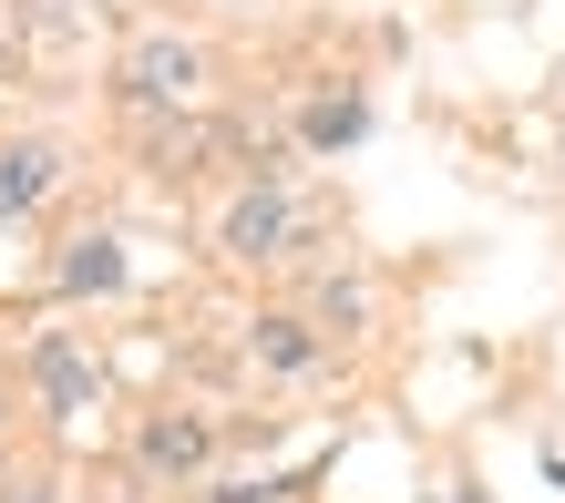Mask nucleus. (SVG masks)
I'll return each instance as SVG.
<instances>
[{
    "mask_svg": "<svg viewBox=\"0 0 565 503\" xmlns=\"http://www.w3.org/2000/svg\"><path fill=\"white\" fill-rule=\"evenodd\" d=\"M11 503H62V493H52V483H21V493H11Z\"/></svg>",
    "mask_w": 565,
    "mask_h": 503,
    "instance_id": "9",
    "label": "nucleus"
},
{
    "mask_svg": "<svg viewBox=\"0 0 565 503\" xmlns=\"http://www.w3.org/2000/svg\"><path fill=\"white\" fill-rule=\"evenodd\" d=\"M42 390H52V411H83V400H93V360L62 350V340H42Z\"/></svg>",
    "mask_w": 565,
    "mask_h": 503,
    "instance_id": "8",
    "label": "nucleus"
},
{
    "mask_svg": "<svg viewBox=\"0 0 565 503\" xmlns=\"http://www.w3.org/2000/svg\"><path fill=\"white\" fill-rule=\"evenodd\" d=\"M62 288H73V298H114V288H124V247H114V237L62 247Z\"/></svg>",
    "mask_w": 565,
    "mask_h": 503,
    "instance_id": "7",
    "label": "nucleus"
},
{
    "mask_svg": "<svg viewBox=\"0 0 565 503\" xmlns=\"http://www.w3.org/2000/svg\"><path fill=\"white\" fill-rule=\"evenodd\" d=\"M216 247L237 257V267H278V257H298V247H309V206H298L278 175H257V185H237V195H226Z\"/></svg>",
    "mask_w": 565,
    "mask_h": 503,
    "instance_id": "1",
    "label": "nucleus"
},
{
    "mask_svg": "<svg viewBox=\"0 0 565 503\" xmlns=\"http://www.w3.org/2000/svg\"><path fill=\"white\" fill-rule=\"evenodd\" d=\"M206 462H216V421L206 411H154L135 431V473H154V483H195Z\"/></svg>",
    "mask_w": 565,
    "mask_h": 503,
    "instance_id": "3",
    "label": "nucleus"
},
{
    "mask_svg": "<svg viewBox=\"0 0 565 503\" xmlns=\"http://www.w3.org/2000/svg\"><path fill=\"white\" fill-rule=\"evenodd\" d=\"M135 104H154V114H195L216 93V62L185 42V31H145V42H124V73H114Z\"/></svg>",
    "mask_w": 565,
    "mask_h": 503,
    "instance_id": "2",
    "label": "nucleus"
},
{
    "mask_svg": "<svg viewBox=\"0 0 565 503\" xmlns=\"http://www.w3.org/2000/svg\"><path fill=\"white\" fill-rule=\"evenodd\" d=\"M0 421H11V400H0Z\"/></svg>",
    "mask_w": 565,
    "mask_h": 503,
    "instance_id": "10",
    "label": "nucleus"
},
{
    "mask_svg": "<svg viewBox=\"0 0 565 503\" xmlns=\"http://www.w3.org/2000/svg\"><path fill=\"white\" fill-rule=\"evenodd\" d=\"M360 133H371V104H360V93H329V104H309V114H298V145H319V154L360 145Z\"/></svg>",
    "mask_w": 565,
    "mask_h": 503,
    "instance_id": "6",
    "label": "nucleus"
},
{
    "mask_svg": "<svg viewBox=\"0 0 565 503\" xmlns=\"http://www.w3.org/2000/svg\"><path fill=\"white\" fill-rule=\"evenodd\" d=\"M52 175H62L52 145H0V216H31L52 195Z\"/></svg>",
    "mask_w": 565,
    "mask_h": 503,
    "instance_id": "5",
    "label": "nucleus"
},
{
    "mask_svg": "<svg viewBox=\"0 0 565 503\" xmlns=\"http://www.w3.org/2000/svg\"><path fill=\"white\" fill-rule=\"evenodd\" d=\"M247 340H257V371H268V381H309V371H319V329L288 319V309H268Z\"/></svg>",
    "mask_w": 565,
    "mask_h": 503,
    "instance_id": "4",
    "label": "nucleus"
}]
</instances>
